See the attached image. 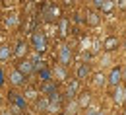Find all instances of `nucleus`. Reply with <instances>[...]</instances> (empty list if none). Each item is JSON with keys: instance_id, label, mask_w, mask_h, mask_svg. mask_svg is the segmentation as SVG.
Listing matches in <instances>:
<instances>
[{"instance_id": "nucleus-1", "label": "nucleus", "mask_w": 126, "mask_h": 115, "mask_svg": "<svg viewBox=\"0 0 126 115\" xmlns=\"http://www.w3.org/2000/svg\"><path fill=\"white\" fill-rule=\"evenodd\" d=\"M45 45H47L45 35H43V33H35V35H33V47H35L37 51H43V49H45Z\"/></svg>"}, {"instance_id": "nucleus-2", "label": "nucleus", "mask_w": 126, "mask_h": 115, "mask_svg": "<svg viewBox=\"0 0 126 115\" xmlns=\"http://www.w3.org/2000/svg\"><path fill=\"white\" fill-rule=\"evenodd\" d=\"M17 70H19V72H23V74H29V72L33 70V65H31V63H27V61H21L19 66H17Z\"/></svg>"}, {"instance_id": "nucleus-3", "label": "nucleus", "mask_w": 126, "mask_h": 115, "mask_svg": "<svg viewBox=\"0 0 126 115\" xmlns=\"http://www.w3.org/2000/svg\"><path fill=\"white\" fill-rule=\"evenodd\" d=\"M110 84H118L120 82V70L118 68H114L112 72H110V80H109Z\"/></svg>"}, {"instance_id": "nucleus-4", "label": "nucleus", "mask_w": 126, "mask_h": 115, "mask_svg": "<svg viewBox=\"0 0 126 115\" xmlns=\"http://www.w3.org/2000/svg\"><path fill=\"white\" fill-rule=\"evenodd\" d=\"M68 61H70V51L66 49V47H62V51H60V63L66 65Z\"/></svg>"}, {"instance_id": "nucleus-5", "label": "nucleus", "mask_w": 126, "mask_h": 115, "mask_svg": "<svg viewBox=\"0 0 126 115\" xmlns=\"http://www.w3.org/2000/svg\"><path fill=\"white\" fill-rule=\"evenodd\" d=\"M21 80H23V76H21V72H19V70L12 74V82H14V84H21Z\"/></svg>"}, {"instance_id": "nucleus-6", "label": "nucleus", "mask_w": 126, "mask_h": 115, "mask_svg": "<svg viewBox=\"0 0 126 115\" xmlns=\"http://www.w3.org/2000/svg\"><path fill=\"white\" fill-rule=\"evenodd\" d=\"M8 57H10V49H8V47H2V49H0V59L4 61V59H8Z\"/></svg>"}, {"instance_id": "nucleus-7", "label": "nucleus", "mask_w": 126, "mask_h": 115, "mask_svg": "<svg viewBox=\"0 0 126 115\" xmlns=\"http://www.w3.org/2000/svg\"><path fill=\"white\" fill-rule=\"evenodd\" d=\"M87 72H89V68H87V66H81V68H79V78H81V76H83V74H85V76H87Z\"/></svg>"}, {"instance_id": "nucleus-8", "label": "nucleus", "mask_w": 126, "mask_h": 115, "mask_svg": "<svg viewBox=\"0 0 126 115\" xmlns=\"http://www.w3.org/2000/svg\"><path fill=\"white\" fill-rule=\"evenodd\" d=\"M41 76H43V80H48V78H50V74H48V70H43V72H41Z\"/></svg>"}, {"instance_id": "nucleus-9", "label": "nucleus", "mask_w": 126, "mask_h": 115, "mask_svg": "<svg viewBox=\"0 0 126 115\" xmlns=\"http://www.w3.org/2000/svg\"><path fill=\"white\" fill-rule=\"evenodd\" d=\"M114 43H116L114 39H109V41H107V49H112V45H114Z\"/></svg>"}, {"instance_id": "nucleus-10", "label": "nucleus", "mask_w": 126, "mask_h": 115, "mask_svg": "<svg viewBox=\"0 0 126 115\" xmlns=\"http://www.w3.org/2000/svg\"><path fill=\"white\" fill-rule=\"evenodd\" d=\"M95 4H97V6H103V4H105V0H95Z\"/></svg>"}, {"instance_id": "nucleus-11", "label": "nucleus", "mask_w": 126, "mask_h": 115, "mask_svg": "<svg viewBox=\"0 0 126 115\" xmlns=\"http://www.w3.org/2000/svg\"><path fill=\"white\" fill-rule=\"evenodd\" d=\"M89 115H99V113H97L95 109H91V111H89Z\"/></svg>"}]
</instances>
